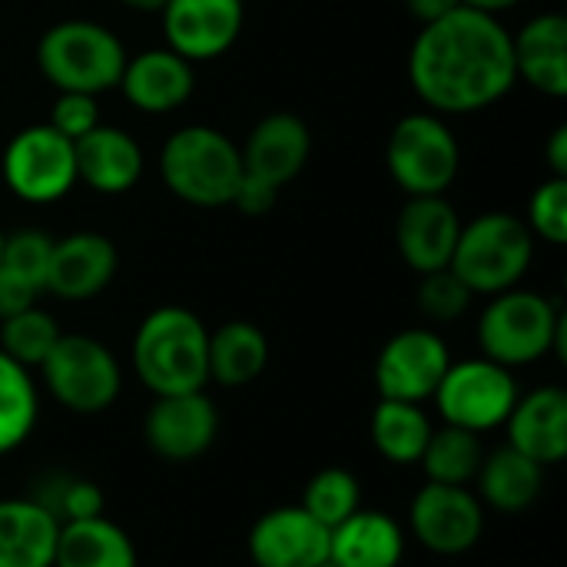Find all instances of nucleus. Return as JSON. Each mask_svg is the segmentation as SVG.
<instances>
[{
	"label": "nucleus",
	"instance_id": "29",
	"mask_svg": "<svg viewBox=\"0 0 567 567\" xmlns=\"http://www.w3.org/2000/svg\"><path fill=\"white\" fill-rule=\"evenodd\" d=\"M40 422V392L33 372L0 352V458L27 445Z\"/></svg>",
	"mask_w": 567,
	"mask_h": 567
},
{
	"label": "nucleus",
	"instance_id": "25",
	"mask_svg": "<svg viewBox=\"0 0 567 567\" xmlns=\"http://www.w3.org/2000/svg\"><path fill=\"white\" fill-rule=\"evenodd\" d=\"M475 495L485 508H495L502 515L528 512L542 492H545V468L522 455L512 445H502L495 452H485V462L475 475Z\"/></svg>",
	"mask_w": 567,
	"mask_h": 567
},
{
	"label": "nucleus",
	"instance_id": "27",
	"mask_svg": "<svg viewBox=\"0 0 567 567\" xmlns=\"http://www.w3.org/2000/svg\"><path fill=\"white\" fill-rule=\"evenodd\" d=\"M269 365V339L256 322L233 319L209 332V382L223 389L252 385Z\"/></svg>",
	"mask_w": 567,
	"mask_h": 567
},
{
	"label": "nucleus",
	"instance_id": "12",
	"mask_svg": "<svg viewBox=\"0 0 567 567\" xmlns=\"http://www.w3.org/2000/svg\"><path fill=\"white\" fill-rule=\"evenodd\" d=\"M449 365H452V352L435 329H425V326L402 329L382 346L375 359L379 399L425 405L432 402Z\"/></svg>",
	"mask_w": 567,
	"mask_h": 567
},
{
	"label": "nucleus",
	"instance_id": "2",
	"mask_svg": "<svg viewBox=\"0 0 567 567\" xmlns=\"http://www.w3.org/2000/svg\"><path fill=\"white\" fill-rule=\"evenodd\" d=\"M130 362L153 395L203 392L209 382V329L186 306H159L136 326Z\"/></svg>",
	"mask_w": 567,
	"mask_h": 567
},
{
	"label": "nucleus",
	"instance_id": "17",
	"mask_svg": "<svg viewBox=\"0 0 567 567\" xmlns=\"http://www.w3.org/2000/svg\"><path fill=\"white\" fill-rule=\"evenodd\" d=\"M249 558L256 567H316L329 558V528L302 505H279L249 528Z\"/></svg>",
	"mask_w": 567,
	"mask_h": 567
},
{
	"label": "nucleus",
	"instance_id": "38",
	"mask_svg": "<svg viewBox=\"0 0 567 567\" xmlns=\"http://www.w3.org/2000/svg\"><path fill=\"white\" fill-rule=\"evenodd\" d=\"M276 203H279V186H272V183H266V179H259V176H252V173L243 169V176H239V183H236V189H233L229 206H236V209H239L243 216H249V219H259V216H266Z\"/></svg>",
	"mask_w": 567,
	"mask_h": 567
},
{
	"label": "nucleus",
	"instance_id": "31",
	"mask_svg": "<svg viewBox=\"0 0 567 567\" xmlns=\"http://www.w3.org/2000/svg\"><path fill=\"white\" fill-rule=\"evenodd\" d=\"M30 498L37 505H43L60 525L106 515L103 488L96 482H90V478L73 475V472H47V475H40Z\"/></svg>",
	"mask_w": 567,
	"mask_h": 567
},
{
	"label": "nucleus",
	"instance_id": "37",
	"mask_svg": "<svg viewBox=\"0 0 567 567\" xmlns=\"http://www.w3.org/2000/svg\"><path fill=\"white\" fill-rule=\"evenodd\" d=\"M56 133H63L66 140H80L83 133H90L93 126H100V106L96 96L90 93H60L53 100L50 120H47Z\"/></svg>",
	"mask_w": 567,
	"mask_h": 567
},
{
	"label": "nucleus",
	"instance_id": "11",
	"mask_svg": "<svg viewBox=\"0 0 567 567\" xmlns=\"http://www.w3.org/2000/svg\"><path fill=\"white\" fill-rule=\"evenodd\" d=\"M409 532L432 555H468L485 535V505L468 485L425 482L409 505Z\"/></svg>",
	"mask_w": 567,
	"mask_h": 567
},
{
	"label": "nucleus",
	"instance_id": "28",
	"mask_svg": "<svg viewBox=\"0 0 567 567\" xmlns=\"http://www.w3.org/2000/svg\"><path fill=\"white\" fill-rule=\"evenodd\" d=\"M435 425L425 405L415 402H395V399H379L369 419V439L372 449L392 462V465H419Z\"/></svg>",
	"mask_w": 567,
	"mask_h": 567
},
{
	"label": "nucleus",
	"instance_id": "35",
	"mask_svg": "<svg viewBox=\"0 0 567 567\" xmlns=\"http://www.w3.org/2000/svg\"><path fill=\"white\" fill-rule=\"evenodd\" d=\"M472 299L475 296L468 292V286L452 269L429 272L419 282V312L435 326H449V322L462 319L468 312Z\"/></svg>",
	"mask_w": 567,
	"mask_h": 567
},
{
	"label": "nucleus",
	"instance_id": "8",
	"mask_svg": "<svg viewBox=\"0 0 567 567\" xmlns=\"http://www.w3.org/2000/svg\"><path fill=\"white\" fill-rule=\"evenodd\" d=\"M37 372L50 399L73 415H100L123 392V369L116 355L83 332H63Z\"/></svg>",
	"mask_w": 567,
	"mask_h": 567
},
{
	"label": "nucleus",
	"instance_id": "32",
	"mask_svg": "<svg viewBox=\"0 0 567 567\" xmlns=\"http://www.w3.org/2000/svg\"><path fill=\"white\" fill-rule=\"evenodd\" d=\"M319 525H326L329 532L336 525H342L352 512L362 508V485L359 478L342 468V465H329L319 468L309 485L302 488V502H299Z\"/></svg>",
	"mask_w": 567,
	"mask_h": 567
},
{
	"label": "nucleus",
	"instance_id": "34",
	"mask_svg": "<svg viewBox=\"0 0 567 567\" xmlns=\"http://www.w3.org/2000/svg\"><path fill=\"white\" fill-rule=\"evenodd\" d=\"M525 226L532 229L535 239L548 246H565L567 243V176H548L545 183L535 186L528 199V219Z\"/></svg>",
	"mask_w": 567,
	"mask_h": 567
},
{
	"label": "nucleus",
	"instance_id": "4",
	"mask_svg": "<svg viewBox=\"0 0 567 567\" xmlns=\"http://www.w3.org/2000/svg\"><path fill=\"white\" fill-rule=\"evenodd\" d=\"M159 176L176 199L199 209H219L233 199V189L243 176V156L223 130L193 123L163 143Z\"/></svg>",
	"mask_w": 567,
	"mask_h": 567
},
{
	"label": "nucleus",
	"instance_id": "18",
	"mask_svg": "<svg viewBox=\"0 0 567 567\" xmlns=\"http://www.w3.org/2000/svg\"><path fill=\"white\" fill-rule=\"evenodd\" d=\"M120 90L126 103L140 113L163 116L179 110L196 90V70L186 56L169 47H153L136 56H126Z\"/></svg>",
	"mask_w": 567,
	"mask_h": 567
},
{
	"label": "nucleus",
	"instance_id": "45",
	"mask_svg": "<svg viewBox=\"0 0 567 567\" xmlns=\"http://www.w3.org/2000/svg\"><path fill=\"white\" fill-rule=\"evenodd\" d=\"M3 236H7V233H3V229H0V252H3Z\"/></svg>",
	"mask_w": 567,
	"mask_h": 567
},
{
	"label": "nucleus",
	"instance_id": "21",
	"mask_svg": "<svg viewBox=\"0 0 567 567\" xmlns=\"http://www.w3.org/2000/svg\"><path fill=\"white\" fill-rule=\"evenodd\" d=\"M76 179L103 196L130 193L143 176V146L120 126H93L73 140Z\"/></svg>",
	"mask_w": 567,
	"mask_h": 567
},
{
	"label": "nucleus",
	"instance_id": "41",
	"mask_svg": "<svg viewBox=\"0 0 567 567\" xmlns=\"http://www.w3.org/2000/svg\"><path fill=\"white\" fill-rule=\"evenodd\" d=\"M545 156H548V166H551V176H567V126H558L545 146Z\"/></svg>",
	"mask_w": 567,
	"mask_h": 567
},
{
	"label": "nucleus",
	"instance_id": "9",
	"mask_svg": "<svg viewBox=\"0 0 567 567\" xmlns=\"http://www.w3.org/2000/svg\"><path fill=\"white\" fill-rule=\"evenodd\" d=\"M522 389L512 369L475 355L452 362L435 389V409L445 425L485 435L508 422Z\"/></svg>",
	"mask_w": 567,
	"mask_h": 567
},
{
	"label": "nucleus",
	"instance_id": "33",
	"mask_svg": "<svg viewBox=\"0 0 567 567\" xmlns=\"http://www.w3.org/2000/svg\"><path fill=\"white\" fill-rule=\"evenodd\" d=\"M60 336L63 329L56 326V319L47 309L30 306L0 322V352H7L17 365L33 372L43 365V359L50 355Z\"/></svg>",
	"mask_w": 567,
	"mask_h": 567
},
{
	"label": "nucleus",
	"instance_id": "13",
	"mask_svg": "<svg viewBox=\"0 0 567 567\" xmlns=\"http://www.w3.org/2000/svg\"><path fill=\"white\" fill-rule=\"evenodd\" d=\"M219 439V412L206 392L153 395L143 419L146 449L173 465L203 458Z\"/></svg>",
	"mask_w": 567,
	"mask_h": 567
},
{
	"label": "nucleus",
	"instance_id": "40",
	"mask_svg": "<svg viewBox=\"0 0 567 567\" xmlns=\"http://www.w3.org/2000/svg\"><path fill=\"white\" fill-rule=\"evenodd\" d=\"M402 3L419 23H432L445 13H452L455 7H462V0H402Z\"/></svg>",
	"mask_w": 567,
	"mask_h": 567
},
{
	"label": "nucleus",
	"instance_id": "26",
	"mask_svg": "<svg viewBox=\"0 0 567 567\" xmlns=\"http://www.w3.org/2000/svg\"><path fill=\"white\" fill-rule=\"evenodd\" d=\"M53 567H140L133 538L106 515L60 525Z\"/></svg>",
	"mask_w": 567,
	"mask_h": 567
},
{
	"label": "nucleus",
	"instance_id": "5",
	"mask_svg": "<svg viewBox=\"0 0 567 567\" xmlns=\"http://www.w3.org/2000/svg\"><path fill=\"white\" fill-rule=\"evenodd\" d=\"M532 259L535 236L525 219L495 209L462 223L449 269L468 286L472 296H498L522 286Z\"/></svg>",
	"mask_w": 567,
	"mask_h": 567
},
{
	"label": "nucleus",
	"instance_id": "39",
	"mask_svg": "<svg viewBox=\"0 0 567 567\" xmlns=\"http://www.w3.org/2000/svg\"><path fill=\"white\" fill-rule=\"evenodd\" d=\"M37 296H40V289L33 282H27L23 276L0 266V322L23 312V309H30V306H37Z\"/></svg>",
	"mask_w": 567,
	"mask_h": 567
},
{
	"label": "nucleus",
	"instance_id": "7",
	"mask_svg": "<svg viewBox=\"0 0 567 567\" xmlns=\"http://www.w3.org/2000/svg\"><path fill=\"white\" fill-rule=\"evenodd\" d=\"M385 166L405 196H445L462 169V146L439 113H409L389 133Z\"/></svg>",
	"mask_w": 567,
	"mask_h": 567
},
{
	"label": "nucleus",
	"instance_id": "10",
	"mask_svg": "<svg viewBox=\"0 0 567 567\" xmlns=\"http://www.w3.org/2000/svg\"><path fill=\"white\" fill-rule=\"evenodd\" d=\"M7 189L33 206H47L63 199L76 183V156L73 140L56 133L50 123H37L20 130L0 159Z\"/></svg>",
	"mask_w": 567,
	"mask_h": 567
},
{
	"label": "nucleus",
	"instance_id": "19",
	"mask_svg": "<svg viewBox=\"0 0 567 567\" xmlns=\"http://www.w3.org/2000/svg\"><path fill=\"white\" fill-rule=\"evenodd\" d=\"M309 153H312V133L306 120L286 110L262 116L239 150L243 169L279 189L306 169Z\"/></svg>",
	"mask_w": 567,
	"mask_h": 567
},
{
	"label": "nucleus",
	"instance_id": "22",
	"mask_svg": "<svg viewBox=\"0 0 567 567\" xmlns=\"http://www.w3.org/2000/svg\"><path fill=\"white\" fill-rule=\"evenodd\" d=\"M515 76L532 90L561 100L567 96V17L558 10L532 17L512 33Z\"/></svg>",
	"mask_w": 567,
	"mask_h": 567
},
{
	"label": "nucleus",
	"instance_id": "24",
	"mask_svg": "<svg viewBox=\"0 0 567 567\" xmlns=\"http://www.w3.org/2000/svg\"><path fill=\"white\" fill-rule=\"evenodd\" d=\"M60 522L30 495L0 498V567H53Z\"/></svg>",
	"mask_w": 567,
	"mask_h": 567
},
{
	"label": "nucleus",
	"instance_id": "44",
	"mask_svg": "<svg viewBox=\"0 0 567 567\" xmlns=\"http://www.w3.org/2000/svg\"><path fill=\"white\" fill-rule=\"evenodd\" d=\"M316 567H339V565H332V561H329V558H326V561H322V565H316Z\"/></svg>",
	"mask_w": 567,
	"mask_h": 567
},
{
	"label": "nucleus",
	"instance_id": "20",
	"mask_svg": "<svg viewBox=\"0 0 567 567\" xmlns=\"http://www.w3.org/2000/svg\"><path fill=\"white\" fill-rule=\"evenodd\" d=\"M508 445L538 462L542 468L567 458V392L561 385H542L518 395L508 422Z\"/></svg>",
	"mask_w": 567,
	"mask_h": 567
},
{
	"label": "nucleus",
	"instance_id": "3",
	"mask_svg": "<svg viewBox=\"0 0 567 567\" xmlns=\"http://www.w3.org/2000/svg\"><path fill=\"white\" fill-rule=\"evenodd\" d=\"M475 336L482 355L512 372L548 355L567 362V312L555 299L522 286L488 296Z\"/></svg>",
	"mask_w": 567,
	"mask_h": 567
},
{
	"label": "nucleus",
	"instance_id": "30",
	"mask_svg": "<svg viewBox=\"0 0 567 567\" xmlns=\"http://www.w3.org/2000/svg\"><path fill=\"white\" fill-rule=\"evenodd\" d=\"M482 462H485L482 435L455 429V425L435 429L419 458L425 482H435V485H472Z\"/></svg>",
	"mask_w": 567,
	"mask_h": 567
},
{
	"label": "nucleus",
	"instance_id": "36",
	"mask_svg": "<svg viewBox=\"0 0 567 567\" xmlns=\"http://www.w3.org/2000/svg\"><path fill=\"white\" fill-rule=\"evenodd\" d=\"M50 252H53V239L43 229H17V233L3 236L0 266H7L10 272L23 276L27 282H33L43 292Z\"/></svg>",
	"mask_w": 567,
	"mask_h": 567
},
{
	"label": "nucleus",
	"instance_id": "1",
	"mask_svg": "<svg viewBox=\"0 0 567 567\" xmlns=\"http://www.w3.org/2000/svg\"><path fill=\"white\" fill-rule=\"evenodd\" d=\"M515 80L512 30L472 7L422 23L409 50V83L439 116L482 113L505 100Z\"/></svg>",
	"mask_w": 567,
	"mask_h": 567
},
{
	"label": "nucleus",
	"instance_id": "43",
	"mask_svg": "<svg viewBox=\"0 0 567 567\" xmlns=\"http://www.w3.org/2000/svg\"><path fill=\"white\" fill-rule=\"evenodd\" d=\"M120 3L130 10H140V13H159L166 0H120Z\"/></svg>",
	"mask_w": 567,
	"mask_h": 567
},
{
	"label": "nucleus",
	"instance_id": "16",
	"mask_svg": "<svg viewBox=\"0 0 567 567\" xmlns=\"http://www.w3.org/2000/svg\"><path fill=\"white\" fill-rule=\"evenodd\" d=\"M120 269V252L103 233H70L53 239L43 292H53L63 302H86L96 299Z\"/></svg>",
	"mask_w": 567,
	"mask_h": 567
},
{
	"label": "nucleus",
	"instance_id": "14",
	"mask_svg": "<svg viewBox=\"0 0 567 567\" xmlns=\"http://www.w3.org/2000/svg\"><path fill=\"white\" fill-rule=\"evenodd\" d=\"M166 47L189 63H209L233 50L246 23L243 0H166L163 10Z\"/></svg>",
	"mask_w": 567,
	"mask_h": 567
},
{
	"label": "nucleus",
	"instance_id": "42",
	"mask_svg": "<svg viewBox=\"0 0 567 567\" xmlns=\"http://www.w3.org/2000/svg\"><path fill=\"white\" fill-rule=\"evenodd\" d=\"M518 3L522 0H462V7H472V10H482V13H492V17H498V13H505V10H512Z\"/></svg>",
	"mask_w": 567,
	"mask_h": 567
},
{
	"label": "nucleus",
	"instance_id": "15",
	"mask_svg": "<svg viewBox=\"0 0 567 567\" xmlns=\"http://www.w3.org/2000/svg\"><path fill=\"white\" fill-rule=\"evenodd\" d=\"M458 233L462 219L445 196H409L395 219V249L412 272L429 276L449 269Z\"/></svg>",
	"mask_w": 567,
	"mask_h": 567
},
{
	"label": "nucleus",
	"instance_id": "23",
	"mask_svg": "<svg viewBox=\"0 0 567 567\" xmlns=\"http://www.w3.org/2000/svg\"><path fill=\"white\" fill-rule=\"evenodd\" d=\"M405 528L389 512L359 508L329 532V561L339 567H399Z\"/></svg>",
	"mask_w": 567,
	"mask_h": 567
},
{
	"label": "nucleus",
	"instance_id": "6",
	"mask_svg": "<svg viewBox=\"0 0 567 567\" xmlns=\"http://www.w3.org/2000/svg\"><path fill=\"white\" fill-rule=\"evenodd\" d=\"M37 66L56 93L100 96L120 86L126 50L123 40L96 20H60L40 37Z\"/></svg>",
	"mask_w": 567,
	"mask_h": 567
}]
</instances>
